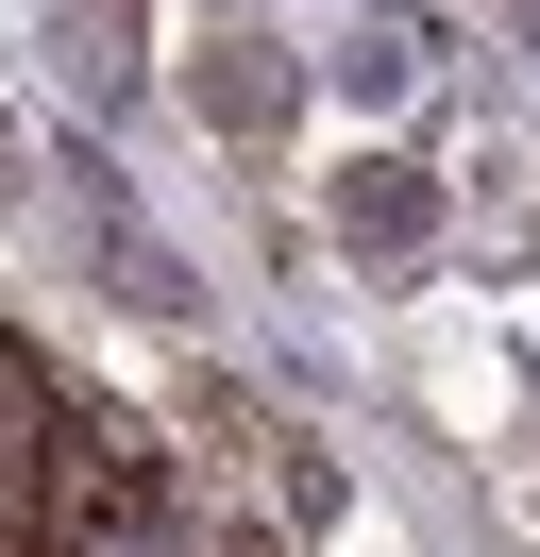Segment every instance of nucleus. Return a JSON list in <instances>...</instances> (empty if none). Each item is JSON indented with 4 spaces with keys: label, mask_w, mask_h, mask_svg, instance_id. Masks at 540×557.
<instances>
[{
    "label": "nucleus",
    "mask_w": 540,
    "mask_h": 557,
    "mask_svg": "<svg viewBox=\"0 0 540 557\" xmlns=\"http://www.w3.org/2000/svg\"><path fill=\"white\" fill-rule=\"evenodd\" d=\"M202 406H220V440L270 473V507H287V523H338V473H321V440H304V422H270L254 388H202Z\"/></svg>",
    "instance_id": "obj_1"
},
{
    "label": "nucleus",
    "mask_w": 540,
    "mask_h": 557,
    "mask_svg": "<svg viewBox=\"0 0 540 557\" xmlns=\"http://www.w3.org/2000/svg\"><path fill=\"white\" fill-rule=\"evenodd\" d=\"M338 237L355 253H422L439 237V186L405 170V152H355V170H338Z\"/></svg>",
    "instance_id": "obj_2"
},
{
    "label": "nucleus",
    "mask_w": 540,
    "mask_h": 557,
    "mask_svg": "<svg viewBox=\"0 0 540 557\" xmlns=\"http://www.w3.org/2000/svg\"><path fill=\"white\" fill-rule=\"evenodd\" d=\"M68 85L85 102H135V0H68Z\"/></svg>",
    "instance_id": "obj_3"
},
{
    "label": "nucleus",
    "mask_w": 540,
    "mask_h": 557,
    "mask_svg": "<svg viewBox=\"0 0 540 557\" xmlns=\"http://www.w3.org/2000/svg\"><path fill=\"white\" fill-rule=\"evenodd\" d=\"M202 119H220V136H270V119H287V69H254V51H202Z\"/></svg>",
    "instance_id": "obj_4"
},
{
    "label": "nucleus",
    "mask_w": 540,
    "mask_h": 557,
    "mask_svg": "<svg viewBox=\"0 0 540 557\" xmlns=\"http://www.w3.org/2000/svg\"><path fill=\"white\" fill-rule=\"evenodd\" d=\"M0 203H17V136H0Z\"/></svg>",
    "instance_id": "obj_5"
}]
</instances>
